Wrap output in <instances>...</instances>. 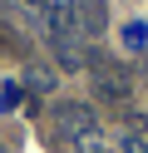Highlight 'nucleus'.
<instances>
[{
  "label": "nucleus",
  "instance_id": "f257e3e1",
  "mask_svg": "<svg viewBox=\"0 0 148 153\" xmlns=\"http://www.w3.org/2000/svg\"><path fill=\"white\" fill-rule=\"evenodd\" d=\"M54 123H59V133H64V138H89V133L99 128L89 104H59V109H54Z\"/></svg>",
  "mask_w": 148,
  "mask_h": 153
},
{
  "label": "nucleus",
  "instance_id": "f03ea898",
  "mask_svg": "<svg viewBox=\"0 0 148 153\" xmlns=\"http://www.w3.org/2000/svg\"><path fill=\"white\" fill-rule=\"evenodd\" d=\"M74 20L84 35H104L109 25V0H74Z\"/></svg>",
  "mask_w": 148,
  "mask_h": 153
},
{
  "label": "nucleus",
  "instance_id": "7ed1b4c3",
  "mask_svg": "<svg viewBox=\"0 0 148 153\" xmlns=\"http://www.w3.org/2000/svg\"><path fill=\"white\" fill-rule=\"evenodd\" d=\"M94 89H99V99H104V104H123V99H128V79H123V74H114V69L99 74Z\"/></svg>",
  "mask_w": 148,
  "mask_h": 153
},
{
  "label": "nucleus",
  "instance_id": "20e7f679",
  "mask_svg": "<svg viewBox=\"0 0 148 153\" xmlns=\"http://www.w3.org/2000/svg\"><path fill=\"white\" fill-rule=\"evenodd\" d=\"M143 40H148V25H123V45H128V50H143Z\"/></svg>",
  "mask_w": 148,
  "mask_h": 153
},
{
  "label": "nucleus",
  "instance_id": "39448f33",
  "mask_svg": "<svg viewBox=\"0 0 148 153\" xmlns=\"http://www.w3.org/2000/svg\"><path fill=\"white\" fill-rule=\"evenodd\" d=\"M20 50H25V45H20V40H15V30L0 20V54H20Z\"/></svg>",
  "mask_w": 148,
  "mask_h": 153
},
{
  "label": "nucleus",
  "instance_id": "423d86ee",
  "mask_svg": "<svg viewBox=\"0 0 148 153\" xmlns=\"http://www.w3.org/2000/svg\"><path fill=\"white\" fill-rule=\"evenodd\" d=\"M25 84H30V89H39V94H45V89H49L54 79H49V69H30V74H25Z\"/></svg>",
  "mask_w": 148,
  "mask_h": 153
},
{
  "label": "nucleus",
  "instance_id": "0eeeda50",
  "mask_svg": "<svg viewBox=\"0 0 148 153\" xmlns=\"http://www.w3.org/2000/svg\"><path fill=\"white\" fill-rule=\"evenodd\" d=\"M123 153H148V138L143 133H123Z\"/></svg>",
  "mask_w": 148,
  "mask_h": 153
}]
</instances>
